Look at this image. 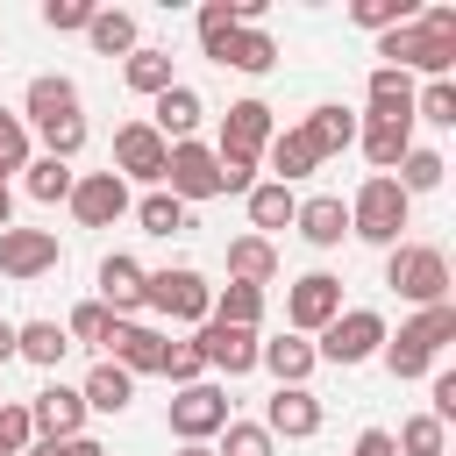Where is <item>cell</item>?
<instances>
[{"mask_svg": "<svg viewBox=\"0 0 456 456\" xmlns=\"http://www.w3.org/2000/svg\"><path fill=\"white\" fill-rule=\"evenodd\" d=\"M71 214H78L86 228H107V221H121V214H128V185H121L114 171L71 178Z\"/></svg>", "mask_w": 456, "mask_h": 456, "instance_id": "obj_12", "label": "cell"}, {"mask_svg": "<svg viewBox=\"0 0 456 456\" xmlns=\"http://www.w3.org/2000/svg\"><path fill=\"white\" fill-rule=\"evenodd\" d=\"M392 449H406V456H442V420H435V413H413Z\"/></svg>", "mask_w": 456, "mask_h": 456, "instance_id": "obj_40", "label": "cell"}, {"mask_svg": "<svg viewBox=\"0 0 456 456\" xmlns=\"http://www.w3.org/2000/svg\"><path fill=\"white\" fill-rule=\"evenodd\" d=\"M413 150V121H363V157L378 164V178Z\"/></svg>", "mask_w": 456, "mask_h": 456, "instance_id": "obj_25", "label": "cell"}, {"mask_svg": "<svg viewBox=\"0 0 456 456\" xmlns=\"http://www.w3.org/2000/svg\"><path fill=\"white\" fill-rule=\"evenodd\" d=\"M0 228H7V192H0Z\"/></svg>", "mask_w": 456, "mask_h": 456, "instance_id": "obj_56", "label": "cell"}, {"mask_svg": "<svg viewBox=\"0 0 456 456\" xmlns=\"http://www.w3.org/2000/svg\"><path fill=\"white\" fill-rule=\"evenodd\" d=\"M28 164V135H21V114L0 107V171H21Z\"/></svg>", "mask_w": 456, "mask_h": 456, "instance_id": "obj_43", "label": "cell"}, {"mask_svg": "<svg viewBox=\"0 0 456 456\" xmlns=\"http://www.w3.org/2000/svg\"><path fill=\"white\" fill-rule=\"evenodd\" d=\"M214 164H221V192H249V171H256V157H235V150H214Z\"/></svg>", "mask_w": 456, "mask_h": 456, "instance_id": "obj_49", "label": "cell"}, {"mask_svg": "<svg viewBox=\"0 0 456 456\" xmlns=\"http://www.w3.org/2000/svg\"><path fill=\"white\" fill-rule=\"evenodd\" d=\"M164 185H171V200H214V192H221V164H214V150H200V142H171V157H164Z\"/></svg>", "mask_w": 456, "mask_h": 456, "instance_id": "obj_6", "label": "cell"}, {"mask_svg": "<svg viewBox=\"0 0 456 456\" xmlns=\"http://www.w3.org/2000/svg\"><path fill=\"white\" fill-rule=\"evenodd\" d=\"M121 71H128V86H135V93H150V100H157L164 86H178V78H171V50H128V64H121Z\"/></svg>", "mask_w": 456, "mask_h": 456, "instance_id": "obj_32", "label": "cell"}, {"mask_svg": "<svg viewBox=\"0 0 456 456\" xmlns=\"http://www.w3.org/2000/svg\"><path fill=\"white\" fill-rule=\"evenodd\" d=\"M0 192H7V171H0Z\"/></svg>", "mask_w": 456, "mask_h": 456, "instance_id": "obj_57", "label": "cell"}, {"mask_svg": "<svg viewBox=\"0 0 456 456\" xmlns=\"http://www.w3.org/2000/svg\"><path fill=\"white\" fill-rule=\"evenodd\" d=\"M256 363H271V378H278V385H306V370H314L321 356H314V342L285 335V342H256Z\"/></svg>", "mask_w": 456, "mask_h": 456, "instance_id": "obj_24", "label": "cell"}, {"mask_svg": "<svg viewBox=\"0 0 456 456\" xmlns=\"http://www.w3.org/2000/svg\"><path fill=\"white\" fill-rule=\"evenodd\" d=\"M28 420H36V435H43V442H71V435H78V420H86V399H78V392H64V385H50V392H36V399H28Z\"/></svg>", "mask_w": 456, "mask_h": 456, "instance_id": "obj_15", "label": "cell"}, {"mask_svg": "<svg viewBox=\"0 0 456 456\" xmlns=\"http://www.w3.org/2000/svg\"><path fill=\"white\" fill-rule=\"evenodd\" d=\"M228 278H235V285H256V292H264V285L278 278V249H271L264 235H242V242H228Z\"/></svg>", "mask_w": 456, "mask_h": 456, "instance_id": "obj_22", "label": "cell"}, {"mask_svg": "<svg viewBox=\"0 0 456 456\" xmlns=\"http://www.w3.org/2000/svg\"><path fill=\"white\" fill-rule=\"evenodd\" d=\"M43 142H50V157H57V164H71V157L86 150V121L71 114V121H57V128H43Z\"/></svg>", "mask_w": 456, "mask_h": 456, "instance_id": "obj_44", "label": "cell"}, {"mask_svg": "<svg viewBox=\"0 0 456 456\" xmlns=\"http://www.w3.org/2000/svg\"><path fill=\"white\" fill-rule=\"evenodd\" d=\"M349 456H399V449H392V435H385V428H363Z\"/></svg>", "mask_w": 456, "mask_h": 456, "instance_id": "obj_51", "label": "cell"}, {"mask_svg": "<svg viewBox=\"0 0 456 456\" xmlns=\"http://www.w3.org/2000/svg\"><path fill=\"white\" fill-rule=\"evenodd\" d=\"M214 64H235V71H271L278 64V43L264 36V28H235L228 43H221V57Z\"/></svg>", "mask_w": 456, "mask_h": 456, "instance_id": "obj_28", "label": "cell"}, {"mask_svg": "<svg viewBox=\"0 0 456 456\" xmlns=\"http://www.w3.org/2000/svg\"><path fill=\"white\" fill-rule=\"evenodd\" d=\"M192 121H200V93H192V86H164L150 128H157L164 142H192Z\"/></svg>", "mask_w": 456, "mask_h": 456, "instance_id": "obj_20", "label": "cell"}, {"mask_svg": "<svg viewBox=\"0 0 456 456\" xmlns=\"http://www.w3.org/2000/svg\"><path fill=\"white\" fill-rule=\"evenodd\" d=\"M142 278H150V271H142L135 256H107V264H100V306H107L114 321H128V314L142 306Z\"/></svg>", "mask_w": 456, "mask_h": 456, "instance_id": "obj_16", "label": "cell"}, {"mask_svg": "<svg viewBox=\"0 0 456 456\" xmlns=\"http://www.w3.org/2000/svg\"><path fill=\"white\" fill-rule=\"evenodd\" d=\"M363 93H370V121H413V78H406V71L378 64Z\"/></svg>", "mask_w": 456, "mask_h": 456, "instance_id": "obj_18", "label": "cell"}, {"mask_svg": "<svg viewBox=\"0 0 456 456\" xmlns=\"http://www.w3.org/2000/svg\"><path fill=\"white\" fill-rule=\"evenodd\" d=\"M264 142H271V107H264V100H235V107H228V121H221V150L256 157Z\"/></svg>", "mask_w": 456, "mask_h": 456, "instance_id": "obj_17", "label": "cell"}, {"mask_svg": "<svg viewBox=\"0 0 456 456\" xmlns=\"http://www.w3.org/2000/svg\"><path fill=\"white\" fill-rule=\"evenodd\" d=\"M43 21L50 28H86L93 21V0H43Z\"/></svg>", "mask_w": 456, "mask_h": 456, "instance_id": "obj_48", "label": "cell"}, {"mask_svg": "<svg viewBox=\"0 0 456 456\" xmlns=\"http://www.w3.org/2000/svg\"><path fill=\"white\" fill-rule=\"evenodd\" d=\"M107 328H114V314H107L100 299H86V306L71 314V328H64V335H78V342H107Z\"/></svg>", "mask_w": 456, "mask_h": 456, "instance_id": "obj_45", "label": "cell"}, {"mask_svg": "<svg viewBox=\"0 0 456 456\" xmlns=\"http://www.w3.org/2000/svg\"><path fill=\"white\" fill-rule=\"evenodd\" d=\"M0 456H7V449H0Z\"/></svg>", "mask_w": 456, "mask_h": 456, "instance_id": "obj_58", "label": "cell"}, {"mask_svg": "<svg viewBox=\"0 0 456 456\" xmlns=\"http://www.w3.org/2000/svg\"><path fill=\"white\" fill-rule=\"evenodd\" d=\"M28 192H36V200H71V164L36 157V164H28Z\"/></svg>", "mask_w": 456, "mask_h": 456, "instance_id": "obj_39", "label": "cell"}, {"mask_svg": "<svg viewBox=\"0 0 456 456\" xmlns=\"http://www.w3.org/2000/svg\"><path fill=\"white\" fill-rule=\"evenodd\" d=\"M221 456H271V435L256 420H228L221 428Z\"/></svg>", "mask_w": 456, "mask_h": 456, "instance_id": "obj_42", "label": "cell"}, {"mask_svg": "<svg viewBox=\"0 0 456 456\" xmlns=\"http://www.w3.org/2000/svg\"><path fill=\"white\" fill-rule=\"evenodd\" d=\"M221 428H228V392H214V385H185V392L171 399V435L207 442V435H221Z\"/></svg>", "mask_w": 456, "mask_h": 456, "instance_id": "obj_9", "label": "cell"}, {"mask_svg": "<svg viewBox=\"0 0 456 456\" xmlns=\"http://www.w3.org/2000/svg\"><path fill=\"white\" fill-rule=\"evenodd\" d=\"M349 14H356L363 28H378V36H385V28H406V21H413V0H356Z\"/></svg>", "mask_w": 456, "mask_h": 456, "instance_id": "obj_38", "label": "cell"}, {"mask_svg": "<svg viewBox=\"0 0 456 456\" xmlns=\"http://www.w3.org/2000/svg\"><path fill=\"white\" fill-rule=\"evenodd\" d=\"M100 349H114V363H121L128 378H142V370H164V349H171V342H164L157 328H142V321H114Z\"/></svg>", "mask_w": 456, "mask_h": 456, "instance_id": "obj_13", "label": "cell"}, {"mask_svg": "<svg viewBox=\"0 0 456 456\" xmlns=\"http://www.w3.org/2000/svg\"><path fill=\"white\" fill-rule=\"evenodd\" d=\"M7 356H14V328L0 321V363H7Z\"/></svg>", "mask_w": 456, "mask_h": 456, "instance_id": "obj_53", "label": "cell"}, {"mask_svg": "<svg viewBox=\"0 0 456 456\" xmlns=\"http://www.w3.org/2000/svg\"><path fill=\"white\" fill-rule=\"evenodd\" d=\"M71 114H78V86H71V78H50V71L28 78V121H36V128H57V121H71Z\"/></svg>", "mask_w": 456, "mask_h": 456, "instance_id": "obj_19", "label": "cell"}, {"mask_svg": "<svg viewBox=\"0 0 456 456\" xmlns=\"http://www.w3.org/2000/svg\"><path fill=\"white\" fill-rule=\"evenodd\" d=\"M378 57L392 64V71H449L456 64V36H435V28H420V21H406V28H385L378 36Z\"/></svg>", "mask_w": 456, "mask_h": 456, "instance_id": "obj_3", "label": "cell"}, {"mask_svg": "<svg viewBox=\"0 0 456 456\" xmlns=\"http://www.w3.org/2000/svg\"><path fill=\"white\" fill-rule=\"evenodd\" d=\"M456 413V370H435V420Z\"/></svg>", "mask_w": 456, "mask_h": 456, "instance_id": "obj_50", "label": "cell"}, {"mask_svg": "<svg viewBox=\"0 0 456 456\" xmlns=\"http://www.w3.org/2000/svg\"><path fill=\"white\" fill-rule=\"evenodd\" d=\"M64 456H107V449H100L93 435H71V442H64Z\"/></svg>", "mask_w": 456, "mask_h": 456, "instance_id": "obj_52", "label": "cell"}, {"mask_svg": "<svg viewBox=\"0 0 456 456\" xmlns=\"http://www.w3.org/2000/svg\"><path fill=\"white\" fill-rule=\"evenodd\" d=\"M413 114H420V121H435V128H456V86H449V78H435V86L413 100Z\"/></svg>", "mask_w": 456, "mask_h": 456, "instance_id": "obj_41", "label": "cell"}, {"mask_svg": "<svg viewBox=\"0 0 456 456\" xmlns=\"http://www.w3.org/2000/svg\"><path fill=\"white\" fill-rule=\"evenodd\" d=\"M0 271H7V278H43V271H57V235H50V228H0Z\"/></svg>", "mask_w": 456, "mask_h": 456, "instance_id": "obj_11", "label": "cell"}, {"mask_svg": "<svg viewBox=\"0 0 456 456\" xmlns=\"http://www.w3.org/2000/svg\"><path fill=\"white\" fill-rule=\"evenodd\" d=\"M406 192H399V178H363V192H356V207H349V235H363V242H399V228H406Z\"/></svg>", "mask_w": 456, "mask_h": 456, "instance_id": "obj_2", "label": "cell"}, {"mask_svg": "<svg viewBox=\"0 0 456 456\" xmlns=\"http://www.w3.org/2000/svg\"><path fill=\"white\" fill-rule=\"evenodd\" d=\"M64 349H71V335H64L57 321H28V328H14V356L43 363V370H57V363H64Z\"/></svg>", "mask_w": 456, "mask_h": 456, "instance_id": "obj_26", "label": "cell"}, {"mask_svg": "<svg viewBox=\"0 0 456 456\" xmlns=\"http://www.w3.org/2000/svg\"><path fill=\"white\" fill-rule=\"evenodd\" d=\"M342 314V278H328V271H306L292 292H285V321L306 335V328H328Z\"/></svg>", "mask_w": 456, "mask_h": 456, "instance_id": "obj_7", "label": "cell"}, {"mask_svg": "<svg viewBox=\"0 0 456 456\" xmlns=\"http://www.w3.org/2000/svg\"><path fill=\"white\" fill-rule=\"evenodd\" d=\"M28 456H64V442H36V449H28Z\"/></svg>", "mask_w": 456, "mask_h": 456, "instance_id": "obj_54", "label": "cell"}, {"mask_svg": "<svg viewBox=\"0 0 456 456\" xmlns=\"http://www.w3.org/2000/svg\"><path fill=\"white\" fill-rule=\"evenodd\" d=\"M321 428V399L306 392V385H278L271 392V406H264V435H314Z\"/></svg>", "mask_w": 456, "mask_h": 456, "instance_id": "obj_14", "label": "cell"}, {"mask_svg": "<svg viewBox=\"0 0 456 456\" xmlns=\"http://www.w3.org/2000/svg\"><path fill=\"white\" fill-rule=\"evenodd\" d=\"M292 228H299L314 249H335V242L349 235V207H342V200H306V207L292 214Z\"/></svg>", "mask_w": 456, "mask_h": 456, "instance_id": "obj_21", "label": "cell"}, {"mask_svg": "<svg viewBox=\"0 0 456 456\" xmlns=\"http://www.w3.org/2000/svg\"><path fill=\"white\" fill-rule=\"evenodd\" d=\"M399 342H413L420 356H435L442 342H456V306H449V299H442V306H420V321H406Z\"/></svg>", "mask_w": 456, "mask_h": 456, "instance_id": "obj_29", "label": "cell"}, {"mask_svg": "<svg viewBox=\"0 0 456 456\" xmlns=\"http://www.w3.org/2000/svg\"><path fill=\"white\" fill-rule=\"evenodd\" d=\"M200 370H207V363H200L192 342H171V349H164V378H171V385H192Z\"/></svg>", "mask_w": 456, "mask_h": 456, "instance_id": "obj_47", "label": "cell"}, {"mask_svg": "<svg viewBox=\"0 0 456 456\" xmlns=\"http://www.w3.org/2000/svg\"><path fill=\"white\" fill-rule=\"evenodd\" d=\"M442 171H449V164H442L435 150H406V157H399V192L413 200V192H428V185H442Z\"/></svg>", "mask_w": 456, "mask_h": 456, "instance_id": "obj_35", "label": "cell"}, {"mask_svg": "<svg viewBox=\"0 0 456 456\" xmlns=\"http://www.w3.org/2000/svg\"><path fill=\"white\" fill-rule=\"evenodd\" d=\"M135 221H142L150 235H178V228H185V200H171V192H150V200L135 207Z\"/></svg>", "mask_w": 456, "mask_h": 456, "instance_id": "obj_37", "label": "cell"}, {"mask_svg": "<svg viewBox=\"0 0 456 456\" xmlns=\"http://www.w3.org/2000/svg\"><path fill=\"white\" fill-rule=\"evenodd\" d=\"M192 349H200V363H214V370H228V378H242V370L256 363V328H228V321H200V335H192Z\"/></svg>", "mask_w": 456, "mask_h": 456, "instance_id": "obj_8", "label": "cell"}, {"mask_svg": "<svg viewBox=\"0 0 456 456\" xmlns=\"http://www.w3.org/2000/svg\"><path fill=\"white\" fill-rule=\"evenodd\" d=\"M178 456H214V449H200V442H185V449H178Z\"/></svg>", "mask_w": 456, "mask_h": 456, "instance_id": "obj_55", "label": "cell"}, {"mask_svg": "<svg viewBox=\"0 0 456 456\" xmlns=\"http://www.w3.org/2000/svg\"><path fill=\"white\" fill-rule=\"evenodd\" d=\"M292 214H299L292 185H278V178H271V185H249V221H256V228H285Z\"/></svg>", "mask_w": 456, "mask_h": 456, "instance_id": "obj_33", "label": "cell"}, {"mask_svg": "<svg viewBox=\"0 0 456 456\" xmlns=\"http://www.w3.org/2000/svg\"><path fill=\"white\" fill-rule=\"evenodd\" d=\"M256 314H264V292L228 278V292L214 299V314H207V321H228V328H256Z\"/></svg>", "mask_w": 456, "mask_h": 456, "instance_id": "obj_34", "label": "cell"}, {"mask_svg": "<svg viewBox=\"0 0 456 456\" xmlns=\"http://www.w3.org/2000/svg\"><path fill=\"white\" fill-rule=\"evenodd\" d=\"M299 135L314 142V157H335V150H349V142H356V114H349V107H314Z\"/></svg>", "mask_w": 456, "mask_h": 456, "instance_id": "obj_23", "label": "cell"}, {"mask_svg": "<svg viewBox=\"0 0 456 456\" xmlns=\"http://www.w3.org/2000/svg\"><path fill=\"white\" fill-rule=\"evenodd\" d=\"M142 306H157L164 321H207L214 314V285L200 271H157V278H142Z\"/></svg>", "mask_w": 456, "mask_h": 456, "instance_id": "obj_4", "label": "cell"}, {"mask_svg": "<svg viewBox=\"0 0 456 456\" xmlns=\"http://www.w3.org/2000/svg\"><path fill=\"white\" fill-rule=\"evenodd\" d=\"M385 285H392L399 299H413V306H442V299H449V256L428 249V242H392Z\"/></svg>", "mask_w": 456, "mask_h": 456, "instance_id": "obj_1", "label": "cell"}, {"mask_svg": "<svg viewBox=\"0 0 456 456\" xmlns=\"http://www.w3.org/2000/svg\"><path fill=\"white\" fill-rule=\"evenodd\" d=\"M242 21H235V0H207L200 7V43H207V57H221V43L235 36Z\"/></svg>", "mask_w": 456, "mask_h": 456, "instance_id": "obj_36", "label": "cell"}, {"mask_svg": "<svg viewBox=\"0 0 456 456\" xmlns=\"http://www.w3.org/2000/svg\"><path fill=\"white\" fill-rule=\"evenodd\" d=\"M78 399H86L93 413H121V406L135 399V378H128L121 363H100V370L86 378V392H78Z\"/></svg>", "mask_w": 456, "mask_h": 456, "instance_id": "obj_30", "label": "cell"}, {"mask_svg": "<svg viewBox=\"0 0 456 456\" xmlns=\"http://www.w3.org/2000/svg\"><path fill=\"white\" fill-rule=\"evenodd\" d=\"M264 150H271V171H278V185H292V178H306V171L321 164V157H314V142H306L299 128H285V135H271Z\"/></svg>", "mask_w": 456, "mask_h": 456, "instance_id": "obj_31", "label": "cell"}, {"mask_svg": "<svg viewBox=\"0 0 456 456\" xmlns=\"http://www.w3.org/2000/svg\"><path fill=\"white\" fill-rule=\"evenodd\" d=\"M86 36H93L100 57H128V50H135V14H121V7H93Z\"/></svg>", "mask_w": 456, "mask_h": 456, "instance_id": "obj_27", "label": "cell"}, {"mask_svg": "<svg viewBox=\"0 0 456 456\" xmlns=\"http://www.w3.org/2000/svg\"><path fill=\"white\" fill-rule=\"evenodd\" d=\"M385 349V321L370 314V306H356V314H335L328 328H321V349L314 356H328V363H363V356H378Z\"/></svg>", "mask_w": 456, "mask_h": 456, "instance_id": "obj_5", "label": "cell"}, {"mask_svg": "<svg viewBox=\"0 0 456 456\" xmlns=\"http://www.w3.org/2000/svg\"><path fill=\"white\" fill-rule=\"evenodd\" d=\"M28 435H36L28 406H0V449H7V456H21V449H28Z\"/></svg>", "mask_w": 456, "mask_h": 456, "instance_id": "obj_46", "label": "cell"}, {"mask_svg": "<svg viewBox=\"0 0 456 456\" xmlns=\"http://www.w3.org/2000/svg\"><path fill=\"white\" fill-rule=\"evenodd\" d=\"M164 157H171V142H164L150 121H128V128L114 135V178L128 171V178H157V185H164Z\"/></svg>", "mask_w": 456, "mask_h": 456, "instance_id": "obj_10", "label": "cell"}]
</instances>
